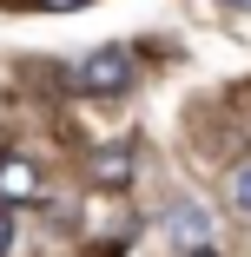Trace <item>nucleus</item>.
I'll list each match as a JSON object with an SVG mask.
<instances>
[{
  "label": "nucleus",
  "instance_id": "f257e3e1",
  "mask_svg": "<svg viewBox=\"0 0 251 257\" xmlns=\"http://www.w3.org/2000/svg\"><path fill=\"white\" fill-rule=\"evenodd\" d=\"M79 86L86 92H99V99H119V92H132V53L113 40V46H99V53H86V66H79Z\"/></svg>",
  "mask_w": 251,
  "mask_h": 257
},
{
  "label": "nucleus",
  "instance_id": "f03ea898",
  "mask_svg": "<svg viewBox=\"0 0 251 257\" xmlns=\"http://www.w3.org/2000/svg\"><path fill=\"white\" fill-rule=\"evenodd\" d=\"M132 172H139V152L132 145H99L86 159V185H99V191H126Z\"/></svg>",
  "mask_w": 251,
  "mask_h": 257
},
{
  "label": "nucleus",
  "instance_id": "7ed1b4c3",
  "mask_svg": "<svg viewBox=\"0 0 251 257\" xmlns=\"http://www.w3.org/2000/svg\"><path fill=\"white\" fill-rule=\"evenodd\" d=\"M33 191H40L33 159H20V152H0V198H7V204H27Z\"/></svg>",
  "mask_w": 251,
  "mask_h": 257
},
{
  "label": "nucleus",
  "instance_id": "20e7f679",
  "mask_svg": "<svg viewBox=\"0 0 251 257\" xmlns=\"http://www.w3.org/2000/svg\"><path fill=\"white\" fill-rule=\"evenodd\" d=\"M172 237L179 244H212V218L198 211V204H179L172 211Z\"/></svg>",
  "mask_w": 251,
  "mask_h": 257
},
{
  "label": "nucleus",
  "instance_id": "39448f33",
  "mask_svg": "<svg viewBox=\"0 0 251 257\" xmlns=\"http://www.w3.org/2000/svg\"><path fill=\"white\" fill-rule=\"evenodd\" d=\"M231 211H238V218H251V165H238V172H231Z\"/></svg>",
  "mask_w": 251,
  "mask_h": 257
},
{
  "label": "nucleus",
  "instance_id": "423d86ee",
  "mask_svg": "<svg viewBox=\"0 0 251 257\" xmlns=\"http://www.w3.org/2000/svg\"><path fill=\"white\" fill-rule=\"evenodd\" d=\"M14 237H20V224H14V204L0 198V257H14Z\"/></svg>",
  "mask_w": 251,
  "mask_h": 257
},
{
  "label": "nucleus",
  "instance_id": "0eeeda50",
  "mask_svg": "<svg viewBox=\"0 0 251 257\" xmlns=\"http://www.w3.org/2000/svg\"><path fill=\"white\" fill-rule=\"evenodd\" d=\"M46 14H73V7H86V0H40Z\"/></svg>",
  "mask_w": 251,
  "mask_h": 257
},
{
  "label": "nucleus",
  "instance_id": "6e6552de",
  "mask_svg": "<svg viewBox=\"0 0 251 257\" xmlns=\"http://www.w3.org/2000/svg\"><path fill=\"white\" fill-rule=\"evenodd\" d=\"M185 257H218V250L212 244H185Z\"/></svg>",
  "mask_w": 251,
  "mask_h": 257
}]
</instances>
